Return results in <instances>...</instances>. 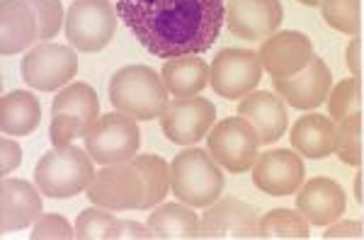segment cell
<instances>
[{
    "mask_svg": "<svg viewBox=\"0 0 364 240\" xmlns=\"http://www.w3.org/2000/svg\"><path fill=\"white\" fill-rule=\"evenodd\" d=\"M85 151L100 165L134 160L141 146V131L134 116L122 112L100 114L90 131L83 136Z\"/></svg>",
    "mask_w": 364,
    "mask_h": 240,
    "instance_id": "8992f818",
    "label": "cell"
},
{
    "mask_svg": "<svg viewBox=\"0 0 364 240\" xmlns=\"http://www.w3.org/2000/svg\"><path fill=\"white\" fill-rule=\"evenodd\" d=\"M100 119L97 92L87 83H70L54 97L51 104L49 138L54 146H70L73 138H83Z\"/></svg>",
    "mask_w": 364,
    "mask_h": 240,
    "instance_id": "5b68a950",
    "label": "cell"
},
{
    "mask_svg": "<svg viewBox=\"0 0 364 240\" xmlns=\"http://www.w3.org/2000/svg\"><path fill=\"white\" fill-rule=\"evenodd\" d=\"M296 209L306 216L311 226H331L338 219H343L345 209H348V197L336 180L314 178L299 187Z\"/></svg>",
    "mask_w": 364,
    "mask_h": 240,
    "instance_id": "d6986e66",
    "label": "cell"
},
{
    "mask_svg": "<svg viewBox=\"0 0 364 240\" xmlns=\"http://www.w3.org/2000/svg\"><path fill=\"white\" fill-rule=\"evenodd\" d=\"M289 138L301 158L323 160L336 153V121L326 114H306L291 126Z\"/></svg>",
    "mask_w": 364,
    "mask_h": 240,
    "instance_id": "7402d4cb",
    "label": "cell"
},
{
    "mask_svg": "<svg viewBox=\"0 0 364 240\" xmlns=\"http://www.w3.org/2000/svg\"><path fill=\"white\" fill-rule=\"evenodd\" d=\"M92 158L78 146H54L39 158L34 168V182L42 195L51 199H70L87 190L95 178Z\"/></svg>",
    "mask_w": 364,
    "mask_h": 240,
    "instance_id": "277c9868",
    "label": "cell"
},
{
    "mask_svg": "<svg viewBox=\"0 0 364 240\" xmlns=\"http://www.w3.org/2000/svg\"><path fill=\"white\" fill-rule=\"evenodd\" d=\"M274 90L294 109H316L328 99L333 90V75L321 56H314V61L301 73L291 78L274 80Z\"/></svg>",
    "mask_w": 364,
    "mask_h": 240,
    "instance_id": "e0dca14e",
    "label": "cell"
},
{
    "mask_svg": "<svg viewBox=\"0 0 364 240\" xmlns=\"http://www.w3.org/2000/svg\"><path fill=\"white\" fill-rule=\"evenodd\" d=\"M163 83L173 97H192L199 95L209 85V66L204 58L197 56H178L168 58L161 68Z\"/></svg>",
    "mask_w": 364,
    "mask_h": 240,
    "instance_id": "603a6c76",
    "label": "cell"
},
{
    "mask_svg": "<svg viewBox=\"0 0 364 240\" xmlns=\"http://www.w3.org/2000/svg\"><path fill=\"white\" fill-rule=\"evenodd\" d=\"M22 80L39 92H51L68 85L78 73V56L73 46L44 42L29 49L20 63Z\"/></svg>",
    "mask_w": 364,
    "mask_h": 240,
    "instance_id": "30bf717a",
    "label": "cell"
},
{
    "mask_svg": "<svg viewBox=\"0 0 364 240\" xmlns=\"http://www.w3.org/2000/svg\"><path fill=\"white\" fill-rule=\"evenodd\" d=\"M362 112V85L360 78H345L343 83H338L328 95V116L333 121H340L345 116Z\"/></svg>",
    "mask_w": 364,
    "mask_h": 240,
    "instance_id": "f546056e",
    "label": "cell"
},
{
    "mask_svg": "<svg viewBox=\"0 0 364 240\" xmlns=\"http://www.w3.org/2000/svg\"><path fill=\"white\" fill-rule=\"evenodd\" d=\"M0 173L3 175H10L15 168H20V163H22V148H20V143L13 141V138H3L0 141Z\"/></svg>",
    "mask_w": 364,
    "mask_h": 240,
    "instance_id": "836d02e7",
    "label": "cell"
},
{
    "mask_svg": "<svg viewBox=\"0 0 364 240\" xmlns=\"http://www.w3.org/2000/svg\"><path fill=\"white\" fill-rule=\"evenodd\" d=\"M85 192V197L95 207L109 209V212H129V209H141L144 204L146 180L134 160L114 163L95 173Z\"/></svg>",
    "mask_w": 364,
    "mask_h": 240,
    "instance_id": "ba28073f",
    "label": "cell"
},
{
    "mask_svg": "<svg viewBox=\"0 0 364 240\" xmlns=\"http://www.w3.org/2000/svg\"><path fill=\"white\" fill-rule=\"evenodd\" d=\"M170 187L182 204L207 209L224 195V173L209 151H180L170 163Z\"/></svg>",
    "mask_w": 364,
    "mask_h": 240,
    "instance_id": "3957f363",
    "label": "cell"
},
{
    "mask_svg": "<svg viewBox=\"0 0 364 240\" xmlns=\"http://www.w3.org/2000/svg\"><path fill=\"white\" fill-rule=\"evenodd\" d=\"M0 51L3 56H13L29 49L34 39H39V17L27 0H3L0 3Z\"/></svg>",
    "mask_w": 364,
    "mask_h": 240,
    "instance_id": "44dd1931",
    "label": "cell"
},
{
    "mask_svg": "<svg viewBox=\"0 0 364 240\" xmlns=\"http://www.w3.org/2000/svg\"><path fill=\"white\" fill-rule=\"evenodd\" d=\"M134 165L141 170V175H144V180H146V197H144V204H141V212H149L151 207H158L168 195L170 165L161 156H154V153L136 156L134 158Z\"/></svg>",
    "mask_w": 364,
    "mask_h": 240,
    "instance_id": "484cf974",
    "label": "cell"
},
{
    "mask_svg": "<svg viewBox=\"0 0 364 240\" xmlns=\"http://www.w3.org/2000/svg\"><path fill=\"white\" fill-rule=\"evenodd\" d=\"M336 238H362V224L360 221H336V224L326 226L323 240H336Z\"/></svg>",
    "mask_w": 364,
    "mask_h": 240,
    "instance_id": "e575fe53",
    "label": "cell"
},
{
    "mask_svg": "<svg viewBox=\"0 0 364 240\" xmlns=\"http://www.w3.org/2000/svg\"><path fill=\"white\" fill-rule=\"evenodd\" d=\"M260 209L238 197H221L207 207L197 238H260Z\"/></svg>",
    "mask_w": 364,
    "mask_h": 240,
    "instance_id": "4fadbf2b",
    "label": "cell"
},
{
    "mask_svg": "<svg viewBox=\"0 0 364 240\" xmlns=\"http://www.w3.org/2000/svg\"><path fill=\"white\" fill-rule=\"evenodd\" d=\"M119 20L158 58L199 56L219 39L224 0H114Z\"/></svg>",
    "mask_w": 364,
    "mask_h": 240,
    "instance_id": "6da1fadb",
    "label": "cell"
},
{
    "mask_svg": "<svg viewBox=\"0 0 364 240\" xmlns=\"http://www.w3.org/2000/svg\"><path fill=\"white\" fill-rule=\"evenodd\" d=\"M139 240V238H144V240H151L154 238V233H151V228L149 226H141L136 224V221H124V219H119V224H117L114 228V238L112 240Z\"/></svg>",
    "mask_w": 364,
    "mask_h": 240,
    "instance_id": "d590c367",
    "label": "cell"
},
{
    "mask_svg": "<svg viewBox=\"0 0 364 240\" xmlns=\"http://www.w3.org/2000/svg\"><path fill=\"white\" fill-rule=\"evenodd\" d=\"M301 5H306V8H316V5H321V0H299Z\"/></svg>",
    "mask_w": 364,
    "mask_h": 240,
    "instance_id": "f35d334b",
    "label": "cell"
},
{
    "mask_svg": "<svg viewBox=\"0 0 364 240\" xmlns=\"http://www.w3.org/2000/svg\"><path fill=\"white\" fill-rule=\"evenodd\" d=\"M117 8L109 0H73L66 13V39L75 51L95 54L114 39Z\"/></svg>",
    "mask_w": 364,
    "mask_h": 240,
    "instance_id": "52a82bcc",
    "label": "cell"
},
{
    "mask_svg": "<svg viewBox=\"0 0 364 240\" xmlns=\"http://www.w3.org/2000/svg\"><path fill=\"white\" fill-rule=\"evenodd\" d=\"M279 0H228L226 25L236 37L248 42H265L282 25Z\"/></svg>",
    "mask_w": 364,
    "mask_h": 240,
    "instance_id": "2e32d148",
    "label": "cell"
},
{
    "mask_svg": "<svg viewBox=\"0 0 364 240\" xmlns=\"http://www.w3.org/2000/svg\"><path fill=\"white\" fill-rule=\"evenodd\" d=\"M42 212V190L27 180L3 178L0 185V231H22L34 226Z\"/></svg>",
    "mask_w": 364,
    "mask_h": 240,
    "instance_id": "ac0fdd59",
    "label": "cell"
},
{
    "mask_svg": "<svg viewBox=\"0 0 364 240\" xmlns=\"http://www.w3.org/2000/svg\"><path fill=\"white\" fill-rule=\"evenodd\" d=\"M238 116L248 119L250 124L255 126L257 136H260V146L277 143L287 133V124H289L287 102L279 95L267 92V90L250 92V95H245L240 99Z\"/></svg>",
    "mask_w": 364,
    "mask_h": 240,
    "instance_id": "ffe728a7",
    "label": "cell"
},
{
    "mask_svg": "<svg viewBox=\"0 0 364 240\" xmlns=\"http://www.w3.org/2000/svg\"><path fill=\"white\" fill-rule=\"evenodd\" d=\"M252 182L269 197L296 195L304 185V160L294 151L274 148L257 156L252 165Z\"/></svg>",
    "mask_w": 364,
    "mask_h": 240,
    "instance_id": "9a60e30c",
    "label": "cell"
},
{
    "mask_svg": "<svg viewBox=\"0 0 364 240\" xmlns=\"http://www.w3.org/2000/svg\"><path fill=\"white\" fill-rule=\"evenodd\" d=\"M209 153L221 168L233 175L248 173L257 160V148H260V136H257L255 126L243 116H228L211 126L207 133Z\"/></svg>",
    "mask_w": 364,
    "mask_h": 240,
    "instance_id": "9c48e42d",
    "label": "cell"
},
{
    "mask_svg": "<svg viewBox=\"0 0 364 240\" xmlns=\"http://www.w3.org/2000/svg\"><path fill=\"white\" fill-rule=\"evenodd\" d=\"M309 219L294 209H272L260 219V238L309 240Z\"/></svg>",
    "mask_w": 364,
    "mask_h": 240,
    "instance_id": "4316f807",
    "label": "cell"
},
{
    "mask_svg": "<svg viewBox=\"0 0 364 240\" xmlns=\"http://www.w3.org/2000/svg\"><path fill=\"white\" fill-rule=\"evenodd\" d=\"M32 240H58V238H75V228L58 214H42L32 226L29 233Z\"/></svg>",
    "mask_w": 364,
    "mask_h": 240,
    "instance_id": "d6a6232c",
    "label": "cell"
},
{
    "mask_svg": "<svg viewBox=\"0 0 364 240\" xmlns=\"http://www.w3.org/2000/svg\"><path fill=\"white\" fill-rule=\"evenodd\" d=\"M119 224V219L109 212V209L95 207L83 209L75 221V238L80 240H112L114 228Z\"/></svg>",
    "mask_w": 364,
    "mask_h": 240,
    "instance_id": "f1b7e54d",
    "label": "cell"
},
{
    "mask_svg": "<svg viewBox=\"0 0 364 240\" xmlns=\"http://www.w3.org/2000/svg\"><path fill=\"white\" fill-rule=\"evenodd\" d=\"M34 8V13L39 17V39L49 42L58 34V29L66 20H63V5L61 0H27Z\"/></svg>",
    "mask_w": 364,
    "mask_h": 240,
    "instance_id": "1f68e13d",
    "label": "cell"
},
{
    "mask_svg": "<svg viewBox=\"0 0 364 240\" xmlns=\"http://www.w3.org/2000/svg\"><path fill=\"white\" fill-rule=\"evenodd\" d=\"M360 51H362V42L357 37H352L348 51H345V58H348V68H350V73L355 75V78L362 71V61H360L362 56H360Z\"/></svg>",
    "mask_w": 364,
    "mask_h": 240,
    "instance_id": "8d00e7d4",
    "label": "cell"
},
{
    "mask_svg": "<svg viewBox=\"0 0 364 240\" xmlns=\"http://www.w3.org/2000/svg\"><path fill=\"white\" fill-rule=\"evenodd\" d=\"M146 226L151 228L154 238L161 240H192L199 233V219L187 204H161L151 212Z\"/></svg>",
    "mask_w": 364,
    "mask_h": 240,
    "instance_id": "d4e9b609",
    "label": "cell"
},
{
    "mask_svg": "<svg viewBox=\"0 0 364 240\" xmlns=\"http://www.w3.org/2000/svg\"><path fill=\"white\" fill-rule=\"evenodd\" d=\"M336 156L350 168L362 165V112L336 121Z\"/></svg>",
    "mask_w": 364,
    "mask_h": 240,
    "instance_id": "83f0119b",
    "label": "cell"
},
{
    "mask_svg": "<svg viewBox=\"0 0 364 240\" xmlns=\"http://www.w3.org/2000/svg\"><path fill=\"white\" fill-rule=\"evenodd\" d=\"M362 178H364V175L362 173H357L355 175V199H357V202H364V195H362Z\"/></svg>",
    "mask_w": 364,
    "mask_h": 240,
    "instance_id": "74e56055",
    "label": "cell"
},
{
    "mask_svg": "<svg viewBox=\"0 0 364 240\" xmlns=\"http://www.w3.org/2000/svg\"><path fill=\"white\" fill-rule=\"evenodd\" d=\"M262 61L257 51L224 49L209 66V85L226 99H243L260 83Z\"/></svg>",
    "mask_w": 364,
    "mask_h": 240,
    "instance_id": "8fae6325",
    "label": "cell"
},
{
    "mask_svg": "<svg viewBox=\"0 0 364 240\" xmlns=\"http://www.w3.org/2000/svg\"><path fill=\"white\" fill-rule=\"evenodd\" d=\"M170 143L195 146L211 131L216 121V107L207 97H175L158 116Z\"/></svg>",
    "mask_w": 364,
    "mask_h": 240,
    "instance_id": "7c38bea8",
    "label": "cell"
},
{
    "mask_svg": "<svg viewBox=\"0 0 364 240\" xmlns=\"http://www.w3.org/2000/svg\"><path fill=\"white\" fill-rule=\"evenodd\" d=\"M321 15L348 37H357L360 32V0H321Z\"/></svg>",
    "mask_w": 364,
    "mask_h": 240,
    "instance_id": "4dcf8cb0",
    "label": "cell"
},
{
    "mask_svg": "<svg viewBox=\"0 0 364 240\" xmlns=\"http://www.w3.org/2000/svg\"><path fill=\"white\" fill-rule=\"evenodd\" d=\"M109 102L117 112L134 116L136 121H151L168 107V87L163 75L144 63L119 68L109 80Z\"/></svg>",
    "mask_w": 364,
    "mask_h": 240,
    "instance_id": "7a4b0ae2",
    "label": "cell"
},
{
    "mask_svg": "<svg viewBox=\"0 0 364 240\" xmlns=\"http://www.w3.org/2000/svg\"><path fill=\"white\" fill-rule=\"evenodd\" d=\"M260 61L262 68L272 75V80L291 78L301 73L304 68L314 61V44L306 34L287 29V32H274L260 46Z\"/></svg>",
    "mask_w": 364,
    "mask_h": 240,
    "instance_id": "5bb4252c",
    "label": "cell"
},
{
    "mask_svg": "<svg viewBox=\"0 0 364 240\" xmlns=\"http://www.w3.org/2000/svg\"><path fill=\"white\" fill-rule=\"evenodd\" d=\"M42 121V104L27 90H13L0 102V129L5 136H27Z\"/></svg>",
    "mask_w": 364,
    "mask_h": 240,
    "instance_id": "cb8c5ba5",
    "label": "cell"
}]
</instances>
